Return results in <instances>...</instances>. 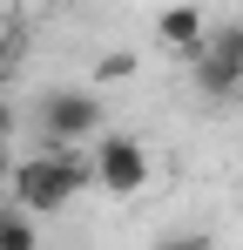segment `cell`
I'll use <instances>...</instances> for the list:
<instances>
[{
  "label": "cell",
  "mask_w": 243,
  "mask_h": 250,
  "mask_svg": "<svg viewBox=\"0 0 243 250\" xmlns=\"http://www.w3.org/2000/svg\"><path fill=\"white\" fill-rule=\"evenodd\" d=\"M88 183V156L81 149H40L34 163H14L7 169V209H20L27 223L34 216H54L68 209Z\"/></svg>",
  "instance_id": "cell-1"
},
{
  "label": "cell",
  "mask_w": 243,
  "mask_h": 250,
  "mask_svg": "<svg viewBox=\"0 0 243 250\" xmlns=\"http://www.w3.org/2000/svg\"><path fill=\"white\" fill-rule=\"evenodd\" d=\"M196 68V88L209 95V102H230L243 88V21H223V27H209V41H202V54L189 61Z\"/></svg>",
  "instance_id": "cell-2"
},
{
  "label": "cell",
  "mask_w": 243,
  "mask_h": 250,
  "mask_svg": "<svg viewBox=\"0 0 243 250\" xmlns=\"http://www.w3.org/2000/svg\"><path fill=\"white\" fill-rule=\"evenodd\" d=\"M101 128V102L88 95V88H54L47 102H40V135H47V149H75L81 135H95Z\"/></svg>",
  "instance_id": "cell-3"
},
{
  "label": "cell",
  "mask_w": 243,
  "mask_h": 250,
  "mask_svg": "<svg viewBox=\"0 0 243 250\" xmlns=\"http://www.w3.org/2000/svg\"><path fill=\"white\" fill-rule=\"evenodd\" d=\"M149 149L135 142V135H101V149H95V163H88V176L108 189V196H135L142 183H149Z\"/></svg>",
  "instance_id": "cell-4"
},
{
  "label": "cell",
  "mask_w": 243,
  "mask_h": 250,
  "mask_svg": "<svg viewBox=\"0 0 243 250\" xmlns=\"http://www.w3.org/2000/svg\"><path fill=\"white\" fill-rule=\"evenodd\" d=\"M162 41L176 47V54H182V61H196L202 54V41H209V21H202L196 7H169V14H162V27H156Z\"/></svg>",
  "instance_id": "cell-5"
},
{
  "label": "cell",
  "mask_w": 243,
  "mask_h": 250,
  "mask_svg": "<svg viewBox=\"0 0 243 250\" xmlns=\"http://www.w3.org/2000/svg\"><path fill=\"white\" fill-rule=\"evenodd\" d=\"M0 250H40V230L20 209H7V203H0Z\"/></svg>",
  "instance_id": "cell-6"
},
{
  "label": "cell",
  "mask_w": 243,
  "mask_h": 250,
  "mask_svg": "<svg viewBox=\"0 0 243 250\" xmlns=\"http://www.w3.org/2000/svg\"><path fill=\"white\" fill-rule=\"evenodd\" d=\"M122 75H135V54H128V47L101 54V82H122Z\"/></svg>",
  "instance_id": "cell-7"
},
{
  "label": "cell",
  "mask_w": 243,
  "mask_h": 250,
  "mask_svg": "<svg viewBox=\"0 0 243 250\" xmlns=\"http://www.w3.org/2000/svg\"><path fill=\"white\" fill-rule=\"evenodd\" d=\"M156 250H216V244H209V237H202V230H182V237H162Z\"/></svg>",
  "instance_id": "cell-8"
},
{
  "label": "cell",
  "mask_w": 243,
  "mask_h": 250,
  "mask_svg": "<svg viewBox=\"0 0 243 250\" xmlns=\"http://www.w3.org/2000/svg\"><path fill=\"white\" fill-rule=\"evenodd\" d=\"M7 68H14V34L0 27V82H7Z\"/></svg>",
  "instance_id": "cell-9"
},
{
  "label": "cell",
  "mask_w": 243,
  "mask_h": 250,
  "mask_svg": "<svg viewBox=\"0 0 243 250\" xmlns=\"http://www.w3.org/2000/svg\"><path fill=\"white\" fill-rule=\"evenodd\" d=\"M7 135H14V108L0 102V149H7Z\"/></svg>",
  "instance_id": "cell-10"
},
{
  "label": "cell",
  "mask_w": 243,
  "mask_h": 250,
  "mask_svg": "<svg viewBox=\"0 0 243 250\" xmlns=\"http://www.w3.org/2000/svg\"><path fill=\"white\" fill-rule=\"evenodd\" d=\"M0 189H7V149H0Z\"/></svg>",
  "instance_id": "cell-11"
}]
</instances>
